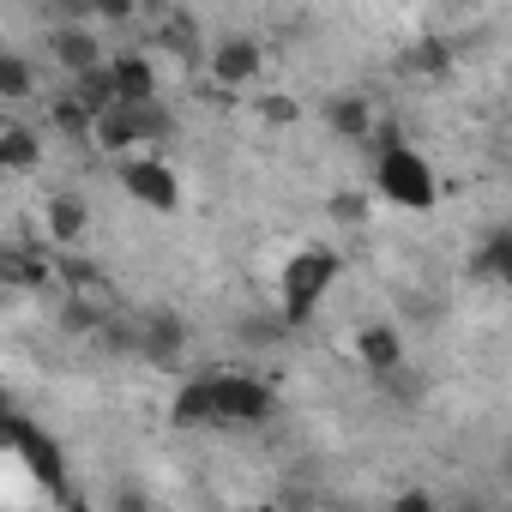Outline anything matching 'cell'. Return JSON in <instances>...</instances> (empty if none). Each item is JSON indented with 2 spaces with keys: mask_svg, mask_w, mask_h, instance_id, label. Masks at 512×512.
I'll return each instance as SVG.
<instances>
[{
  "mask_svg": "<svg viewBox=\"0 0 512 512\" xmlns=\"http://www.w3.org/2000/svg\"><path fill=\"white\" fill-rule=\"evenodd\" d=\"M175 133V115L163 109V97H151V103H103L97 115H91V145L103 151V157H127V151H151V145H163Z\"/></svg>",
  "mask_w": 512,
  "mask_h": 512,
  "instance_id": "obj_1",
  "label": "cell"
},
{
  "mask_svg": "<svg viewBox=\"0 0 512 512\" xmlns=\"http://www.w3.org/2000/svg\"><path fill=\"white\" fill-rule=\"evenodd\" d=\"M374 193L398 211H434L440 205V175L416 145L392 139V145L374 151Z\"/></svg>",
  "mask_w": 512,
  "mask_h": 512,
  "instance_id": "obj_2",
  "label": "cell"
},
{
  "mask_svg": "<svg viewBox=\"0 0 512 512\" xmlns=\"http://www.w3.org/2000/svg\"><path fill=\"white\" fill-rule=\"evenodd\" d=\"M332 284H338V253L332 247L290 253L284 272H278V320L284 326H308L320 314V302L332 296Z\"/></svg>",
  "mask_w": 512,
  "mask_h": 512,
  "instance_id": "obj_3",
  "label": "cell"
},
{
  "mask_svg": "<svg viewBox=\"0 0 512 512\" xmlns=\"http://www.w3.org/2000/svg\"><path fill=\"white\" fill-rule=\"evenodd\" d=\"M115 163H121V193H127L133 205H145L151 217H175V211H181V175H175L169 157H157V151H127V157H115Z\"/></svg>",
  "mask_w": 512,
  "mask_h": 512,
  "instance_id": "obj_4",
  "label": "cell"
},
{
  "mask_svg": "<svg viewBox=\"0 0 512 512\" xmlns=\"http://www.w3.org/2000/svg\"><path fill=\"white\" fill-rule=\"evenodd\" d=\"M211 410L217 428H260L278 410V392L260 374H211Z\"/></svg>",
  "mask_w": 512,
  "mask_h": 512,
  "instance_id": "obj_5",
  "label": "cell"
},
{
  "mask_svg": "<svg viewBox=\"0 0 512 512\" xmlns=\"http://www.w3.org/2000/svg\"><path fill=\"white\" fill-rule=\"evenodd\" d=\"M7 452H13L49 494H67V452H61V440H55L43 422H31L25 410H19L13 428H7Z\"/></svg>",
  "mask_w": 512,
  "mask_h": 512,
  "instance_id": "obj_6",
  "label": "cell"
},
{
  "mask_svg": "<svg viewBox=\"0 0 512 512\" xmlns=\"http://www.w3.org/2000/svg\"><path fill=\"white\" fill-rule=\"evenodd\" d=\"M205 67L223 91H247L266 79V49H260V37H223V43H211Z\"/></svg>",
  "mask_w": 512,
  "mask_h": 512,
  "instance_id": "obj_7",
  "label": "cell"
},
{
  "mask_svg": "<svg viewBox=\"0 0 512 512\" xmlns=\"http://www.w3.org/2000/svg\"><path fill=\"white\" fill-rule=\"evenodd\" d=\"M49 55H55V67H61L67 79H79V73H91V67L109 61L97 25H73V19H55V31H49Z\"/></svg>",
  "mask_w": 512,
  "mask_h": 512,
  "instance_id": "obj_8",
  "label": "cell"
},
{
  "mask_svg": "<svg viewBox=\"0 0 512 512\" xmlns=\"http://www.w3.org/2000/svg\"><path fill=\"white\" fill-rule=\"evenodd\" d=\"M103 79H109V97H115V103H151V97L163 91L157 61H151V55H139V49L109 55V61H103Z\"/></svg>",
  "mask_w": 512,
  "mask_h": 512,
  "instance_id": "obj_9",
  "label": "cell"
},
{
  "mask_svg": "<svg viewBox=\"0 0 512 512\" xmlns=\"http://www.w3.org/2000/svg\"><path fill=\"white\" fill-rule=\"evenodd\" d=\"M127 326H133V356H145V362H157V368H175V362H181L187 326H181L175 314H139V320H127Z\"/></svg>",
  "mask_w": 512,
  "mask_h": 512,
  "instance_id": "obj_10",
  "label": "cell"
},
{
  "mask_svg": "<svg viewBox=\"0 0 512 512\" xmlns=\"http://www.w3.org/2000/svg\"><path fill=\"white\" fill-rule=\"evenodd\" d=\"M169 422H175L181 434L217 428V410H211V374H193V380L175 386V398H169Z\"/></svg>",
  "mask_w": 512,
  "mask_h": 512,
  "instance_id": "obj_11",
  "label": "cell"
},
{
  "mask_svg": "<svg viewBox=\"0 0 512 512\" xmlns=\"http://www.w3.org/2000/svg\"><path fill=\"white\" fill-rule=\"evenodd\" d=\"M43 229H49L55 247H79V241L91 235V205H85L79 193H55V199L43 205Z\"/></svg>",
  "mask_w": 512,
  "mask_h": 512,
  "instance_id": "obj_12",
  "label": "cell"
},
{
  "mask_svg": "<svg viewBox=\"0 0 512 512\" xmlns=\"http://www.w3.org/2000/svg\"><path fill=\"white\" fill-rule=\"evenodd\" d=\"M43 163V133L31 121H0V175H31Z\"/></svg>",
  "mask_w": 512,
  "mask_h": 512,
  "instance_id": "obj_13",
  "label": "cell"
},
{
  "mask_svg": "<svg viewBox=\"0 0 512 512\" xmlns=\"http://www.w3.org/2000/svg\"><path fill=\"white\" fill-rule=\"evenodd\" d=\"M320 127L338 133V139H368V127H374V103H368L362 91H338V97H326Z\"/></svg>",
  "mask_w": 512,
  "mask_h": 512,
  "instance_id": "obj_14",
  "label": "cell"
},
{
  "mask_svg": "<svg viewBox=\"0 0 512 512\" xmlns=\"http://www.w3.org/2000/svg\"><path fill=\"white\" fill-rule=\"evenodd\" d=\"M356 356H362L368 374H398V368H404V338H398V326H386V320L362 326V332H356Z\"/></svg>",
  "mask_w": 512,
  "mask_h": 512,
  "instance_id": "obj_15",
  "label": "cell"
},
{
  "mask_svg": "<svg viewBox=\"0 0 512 512\" xmlns=\"http://www.w3.org/2000/svg\"><path fill=\"white\" fill-rule=\"evenodd\" d=\"M470 278L476 284H506L512 278V229H488L482 247L470 253Z\"/></svg>",
  "mask_w": 512,
  "mask_h": 512,
  "instance_id": "obj_16",
  "label": "cell"
},
{
  "mask_svg": "<svg viewBox=\"0 0 512 512\" xmlns=\"http://www.w3.org/2000/svg\"><path fill=\"white\" fill-rule=\"evenodd\" d=\"M452 61H458V49L446 37H416V49H410V73L428 79V85H446L452 79Z\"/></svg>",
  "mask_w": 512,
  "mask_h": 512,
  "instance_id": "obj_17",
  "label": "cell"
},
{
  "mask_svg": "<svg viewBox=\"0 0 512 512\" xmlns=\"http://www.w3.org/2000/svg\"><path fill=\"white\" fill-rule=\"evenodd\" d=\"M37 97V67L19 49H0V103H31Z\"/></svg>",
  "mask_w": 512,
  "mask_h": 512,
  "instance_id": "obj_18",
  "label": "cell"
},
{
  "mask_svg": "<svg viewBox=\"0 0 512 512\" xmlns=\"http://www.w3.org/2000/svg\"><path fill=\"white\" fill-rule=\"evenodd\" d=\"M91 115H97V109H91L73 85L49 103V127H55V133H67V139H85V133H91Z\"/></svg>",
  "mask_w": 512,
  "mask_h": 512,
  "instance_id": "obj_19",
  "label": "cell"
},
{
  "mask_svg": "<svg viewBox=\"0 0 512 512\" xmlns=\"http://www.w3.org/2000/svg\"><path fill=\"white\" fill-rule=\"evenodd\" d=\"M157 43H163L169 55H181V67H193V61H199V37H193V19H181V13L157 25Z\"/></svg>",
  "mask_w": 512,
  "mask_h": 512,
  "instance_id": "obj_20",
  "label": "cell"
},
{
  "mask_svg": "<svg viewBox=\"0 0 512 512\" xmlns=\"http://www.w3.org/2000/svg\"><path fill=\"white\" fill-rule=\"evenodd\" d=\"M326 217H332L338 229H368L374 205H368V193H332V199H326Z\"/></svg>",
  "mask_w": 512,
  "mask_h": 512,
  "instance_id": "obj_21",
  "label": "cell"
},
{
  "mask_svg": "<svg viewBox=\"0 0 512 512\" xmlns=\"http://www.w3.org/2000/svg\"><path fill=\"white\" fill-rule=\"evenodd\" d=\"M260 121L284 133V127H296V121H302V103H296V97H284V91H272V97H260Z\"/></svg>",
  "mask_w": 512,
  "mask_h": 512,
  "instance_id": "obj_22",
  "label": "cell"
},
{
  "mask_svg": "<svg viewBox=\"0 0 512 512\" xmlns=\"http://www.w3.org/2000/svg\"><path fill=\"white\" fill-rule=\"evenodd\" d=\"M61 332H79V338H97V332H103V320H97V314H91L85 302H73V296H67V302H61Z\"/></svg>",
  "mask_w": 512,
  "mask_h": 512,
  "instance_id": "obj_23",
  "label": "cell"
},
{
  "mask_svg": "<svg viewBox=\"0 0 512 512\" xmlns=\"http://www.w3.org/2000/svg\"><path fill=\"white\" fill-rule=\"evenodd\" d=\"M139 0H91V25H133Z\"/></svg>",
  "mask_w": 512,
  "mask_h": 512,
  "instance_id": "obj_24",
  "label": "cell"
},
{
  "mask_svg": "<svg viewBox=\"0 0 512 512\" xmlns=\"http://www.w3.org/2000/svg\"><path fill=\"white\" fill-rule=\"evenodd\" d=\"M0 278H7V284H43L49 278V266H37V260H19V253H13V260H0Z\"/></svg>",
  "mask_w": 512,
  "mask_h": 512,
  "instance_id": "obj_25",
  "label": "cell"
},
{
  "mask_svg": "<svg viewBox=\"0 0 512 512\" xmlns=\"http://www.w3.org/2000/svg\"><path fill=\"white\" fill-rule=\"evenodd\" d=\"M55 19H73V25H91V0H49Z\"/></svg>",
  "mask_w": 512,
  "mask_h": 512,
  "instance_id": "obj_26",
  "label": "cell"
},
{
  "mask_svg": "<svg viewBox=\"0 0 512 512\" xmlns=\"http://www.w3.org/2000/svg\"><path fill=\"white\" fill-rule=\"evenodd\" d=\"M7 416H19V404H13L7 392H0V422H7Z\"/></svg>",
  "mask_w": 512,
  "mask_h": 512,
  "instance_id": "obj_27",
  "label": "cell"
}]
</instances>
